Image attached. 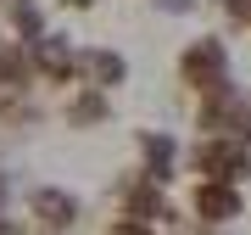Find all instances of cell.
<instances>
[{"label":"cell","instance_id":"obj_1","mask_svg":"<svg viewBox=\"0 0 251 235\" xmlns=\"http://www.w3.org/2000/svg\"><path fill=\"white\" fill-rule=\"evenodd\" d=\"M190 168L201 179H224V185H240L251 174V146L234 140V135H201L196 151H190Z\"/></svg>","mask_w":251,"mask_h":235},{"label":"cell","instance_id":"obj_2","mask_svg":"<svg viewBox=\"0 0 251 235\" xmlns=\"http://www.w3.org/2000/svg\"><path fill=\"white\" fill-rule=\"evenodd\" d=\"M179 79H184L196 95L218 90V84H229V45H224V39H212V34L190 39V45L179 51Z\"/></svg>","mask_w":251,"mask_h":235},{"label":"cell","instance_id":"obj_3","mask_svg":"<svg viewBox=\"0 0 251 235\" xmlns=\"http://www.w3.org/2000/svg\"><path fill=\"white\" fill-rule=\"evenodd\" d=\"M28 62H34V79H50V84H67L73 73H78V51H73L67 34H39L28 39Z\"/></svg>","mask_w":251,"mask_h":235},{"label":"cell","instance_id":"obj_4","mask_svg":"<svg viewBox=\"0 0 251 235\" xmlns=\"http://www.w3.org/2000/svg\"><path fill=\"white\" fill-rule=\"evenodd\" d=\"M28 218H34V230L45 235H67L73 224H78V196L62 185H39L34 196H28Z\"/></svg>","mask_w":251,"mask_h":235},{"label":"cell","instance_id":"obj_5","mask_svg":"<svg viewBox=\"0 0 251 235\" xmlns=\"http://www.w3.org/2000/svg\"><path fill=\"white\" fill-rule=\"evenodd\" d=\"M190 213L201 218L206 230H224L240 218V185H224V179H201L190 190Z\"/></svg>","mask_w":251,"mask_h":235},{"label":"cell","instance_id":"obj_6","mask_svg":"<svg viewBox=\"0 0 251 235\" xmlns=\"http://www.w3.org/2000/svg\"><path fill=\"white\" fill-rule=\"evenodd\" d=\"M123 213L128 218H151V224H179V207H173V202L162 196V185L145 179V174L123 185Z\"/></svg>","mask_w":251,"mask_h":235},{"label":"cell","instance_id":"obj_7","mask_svg":"<svg viewBox=\"0 0 251 235\" xmlns=\"http://www.w3.org/2000/svg\"><path fill=\"white\" fill-rule=\"evenodd\" d=\"M78 79L112 95L117 84H128V62H123L117 51H106V45H95V51H78Z\"/></svg>","mask_w":251,"mask_h":235},{"label":"cell","instance_id":"obj_8","mask_svg":"<svg viewBox=\"0 0 251 235\" xmlns=\"http://www.w3.org/2000/svg\"><path fill=\"white\" fill-rule=\"evenodd\" d=\"M140 157H145V179H156V185H168L173 179V168H179V140L173 135H162V129H145L140 135Z\"/></svg>","mask_w":251,"mask_h":235},{"label":"cell","instance_id":"obj_9","mask_svg":"<svg viewBox=\"0 0 251 235\" xmlns=\"http://www.w3.org/2000/svg\"><path fill=\"white\" fill-rule=\"evenodd\" d=\"M34 84V62L17 34H0V90H28Z\"/></svg>","mask_w":251,"mask_h":235},{"label":"cell","instance_id":"obj_10","mask_svg":"<svg viewBox=\"0 0 251 235\" xmlns=\"http://www.w3.org/2000/svg\"><path fill=\"white\" fill-rule=\"evenodd\" d=\"M106 118H112V101H106V90H95V84H84V90L67 101V123L73 129H95V123H106Z\"/></svg>","mask_w":251,"mask_h":235},{"label":"cell","instance_id":"obj_11","mask_svg":"<svg viewBox=\"0 0 251 235\" xmlns=\"http://www.w3.org/2000/svg\"><path fill=\"white\" fill-rule=\"evenodd\" d=\"M6 17H11V34H17L23 45L45 34V17H39V6H34V0H6Z\"/></svg>","mask_w":251,"mask_h":235},{"label":"cell","instance_id":"obj_12","mask_svg":"<svg viewBox=\"0 0 251 235\" xmlns=\"http://www.w3.org/2000/svg\"><path fill=\"white\" fill-rule=\"evenodd\" d=\"M112 235H156V224H151V218H117V224H112Z\"/></svg>","mask_w":251,"mask_h":235},{"label":"cell","instance_id":"obj_13","mask_svg":"<svg viewBox=\"0 0 251 235\" xmlns=\"http://www.w3.org/2000/svg\"><path fill=\"white\" fill-rule=\"evenodd\" d=\"M212 6H224L234 23H251V0H212Z\"/></svg>","mask_w":251,"mask_h":235},{"label":"cell","instance_id":"obj_14","mask_svg":"<svg viewBox=\"0 0 251 235\" xmlns=\"http://www.w3.org/2000/svg\"><path fill=\"white\" fill-rule=\"evenodd\" d=\"M6 207H11V174L0 168V218H6Z\"/></svg>","mask_w":251,"mask_h":235},{"label":"cell","instance_id":"obj_15","mask_svg":"<svg viewBox=\"0 0 251 235\" xmlns=\"http://www.w3.org/2000/svg\"><path fill=\"white\" fill-rule=\"evenodd\" d=\"M196 0H156V11H190Z\"/></svg>","mask_w":251,"mask_h":235},{"label":"cell","instance_id":"obj_16","mask_svg":"<svg viewBox=\"0 0 251 235\" xmlns=\"http://www.w3.org/2000/svg\"><path fill=\"white\" fill-rule=\"evenodd\" d=\"M67 6H73V11H90V6H100V0H67Z\"/></svg>","mask_w":251,"mask_h":235}]
</instances>
